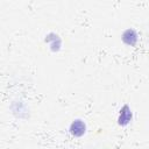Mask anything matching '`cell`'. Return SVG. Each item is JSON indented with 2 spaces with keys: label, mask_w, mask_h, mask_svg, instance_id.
Returning <instances> with one entry per match:
<instances>
[{
  "label": "cell",
  "mask_w": 149,
  "mask_h": 149,
  "mask_svg": "<svg viewBox=\"0 0 149 149\" xmlns=\"http://www.w3.org/2000/svg\"><path fill=\"white\" fill-rule=\"evenodd\" d=\"M85 130H86V126H85V123L81 120H74L70 125V133L73 136H77V137L83 136Z\"/></svg>",
  "instance_id": "6da1fadb"
},
{
  "label": "cell",
  "mask_w": 149,
  "mask_h": 149,
  "mask_svg": "<svg viewBox=\"0 0 149 149\" xmlns=\"http://www.w3.org/2000/svg\"><path fill=\"white\" fill-rule=\"evenodd\" d=\"M137 40H139L137 38V34H136V31L134 29H127L122 34V41L127 45H130V47L135 45L137 43Z\"/></svg>",
  "instance_id": "7a4b0ae2"
},
{
  "label": "cell",
  "mask_w": 149,
  "mask_h": 149,
  "mask_svg": "<svg viewBox=\"0 0 149 149\" xmlns=\"http://www.w3.org/2000/svg\"><path fill=\"white\" fill-rule=\"evenodd\" d=\"M130 120H132V111L127 105H125L120 111V115H119V119H118L119 125L126 126L130 122Z\"/></svg>",
  "instance_id": "3957f363"
}]
</instances>
